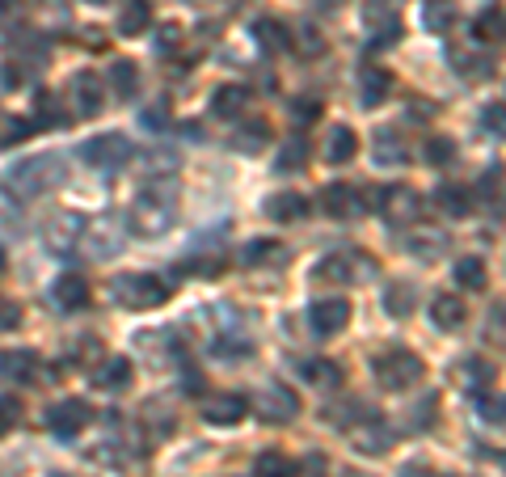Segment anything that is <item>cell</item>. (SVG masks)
<instances>
[{
  "instance_id": "obj_43",
  "label": "cell",
  "mask_w": 506,
  "mask_h": 477,
  "mask_svg": "<svg viewBox=\"0 0 506 477\" xmlns=\"http://www.w3.org/2000/svg\"><path fill=\"white\" fill-rule=\"evenodd\" d=\"M481 123H486V131H490V136L506 140V102H490V106L481 111Z\"/></svg>"
},
{
  "instance_id": "obj_8",
  "label": "cell",
  "mask_w": 506,
  "mask_h": 477,
  "mask_svg": "<svg viewBox=\"0 0 506 477\" xmlns=\"http://www.w3.org/2000/svg\"><path fill=\"white\" fill-rule=\"evenodd\" d=\"M253 410H257V418H266V423H291L300 414V398L287 384H270V389H262L253 398Z\"/></svg>"
},
{
  "instance_id": "obj_7",
  "label": "cell",
  "mask_w": 506,
  "mask_h": 477,
  "mask_svg": "<svg viewBox=\"0 0 506 477\" xmlns=\"http://www.w3.org/2000/svg\"><path fill=\"white\" fill-rule=\"evenodd\" d=\"M308 325H313L321 338H333L342 334L350 325V304L342 296H325V300H313L308 304Z\"/></svg>"
},
{
  "instance_id": "obj_1",
  "label": "cell",
  "mask_w": 506,
  "mask_h": 477,
  "mask_svg": "<svg viewBox=\"0 0 506 477\" xmlns=\"http://www.w3.org/2000/svg\"><path fill=\"white\" fill-rule=\"evenodd\" d=\"M177 220V177H152L140 194H135V203H131V228L140 233V237H160V233H169Z\"/></svg>"
},
{
  "instance_id": "obj_41",
  "label": "cell",
  "mask_w": 506,
  "mask_h": 477,
  "mask_svg": "<svg viewBox=\"0 0 506 477\" xmlns=\"http://www.w3.org/2000/svg\"><path fill=\"white\" fill-rule=\"evenodd\" d=\"M38 127L34 119H9L4 127H0V144L4 148H13V144H21V140H30V131Z\"/></svg>"
},
{
  "instance_id": "obj_25",
  "label": "cell",
  "mask_w": 506,
  "mask_h": 477,
  "mask_svg": "<svg viewBox=\"0 0 506 477\" xmlns=\"http://www.w3.org/2000/svg\"><path fill=\"white\" fill-rule=\"evenodd\" d=\"M245 102H249V89H245V85H220V89L211 94V114L233 119V114L245 111Z\"/></svg>"
},
{
  "instance_id": "obj_13",
  "label": "cell",
  "mask_w": 506,
  "mask_h": 477,
  "mask_svg": "<svg viewBox=\"0 0 506 477\" xmlns=\"http://www.w3.org/2000/svg\"><path fill=\"white\" fill-rule=\"evenodd\" d=\"M371 258L367 254H350V250H342V254H330L316 271H321V279H330V284H355V279H367L363 271H355V267H367Z\"/></svg>"
},
{
  "instance_id": "obj_50",
  "label": "cell",
  "mask_w": 506,
  "mask_h": 477,
  "mask_svg": "<svg viewBox=\"0 0 506 477\" xmlns=\"http://www.w3.org/2000/svg\"><path fill=\"white\" fill-rule=\"evenodd\" d=\"M17 321H21V308L13 300H0V330H13Z\"/></svg>"
},
{
  "instance_id": "obj_45",
  "label": "cell",
  "mask_w": 506,
  "mask_h": 477,
  "mask_svg": "<svg viewBox=\"0 0 506 477\" xmlns=\"http://www.w3.org/2000/svg\"><path fill=\"white\" fill-rule=\"evenodd\" d=\"M17 423H21V401L4 393V398H0V435H9Z\"/></svg>"
},
{
  "instance_id": "obj_14",
  "label": "cell",
  "mask_w": 506,
  "mask_h": 477,
  "mask_svg": "<svg viewBox=\"0 0 506 477\" xmlns=\"http://www.w3.org/2000/svg\"><path fill=\"white\" fill-rule=\"evenodd\" d=\"M249 414V401L241 398V393H224V398H211L203 406V418L211 423V427H233V423H241Z\"/></svg>"
},
{
  "instance_id": "obj_21",
  "label": "cell",
  "mask_w": 506,
  "mask_h": 477,
  "mask_svg": "<svg viewBox=\"0 0 506 477\" xmlns=\"http://www.w3.org/2000/svg\"><path fill=\"white\" fill-rule=\"evenodd\" d=\"M253 38H257V47L266 51V55H279V51L291 47V30H287L283 21H274V17L253 21Z\"/></svg>"
},
{
  "instance_id": "obj_44",
  "label": "cell",
  "mask_w": 506,
  "mask_h": 477,
  "mask_svg": "<svg viewBox=\"0 0 506 477\" xmlns=\"http://www.w3.org/2000/svg\"><path fill=\"white\" fill-rule=\"evenodd\" d=\"M291 47H300L304 55H316V51H325V38L316 34V26H300V34H291Z\"/></svg>"
},
{
  "instance_id": "obj_12",
  "label": "cell",
  "mask_w": 506,
  "mask_h": 477,
  "mask_svg": "<svg viewBox=\"0 0 506 477\" xmlns=\"http://www.w3.org/2000/svg\"><path fill=\"white\" fill-rule=\"evenodd\" d=\"M321 207H325L330 216H338V220H350V216L363 211V194L355 191L350 182H333V186L321 191Z\"/></svg>"
},
{
  "instance_id": "obj_5",
  "label": "cell",
  "mask_w": 506,
  "mask_h": 477,
  "mask_svg": "<svg viewBox=\"0 0 506 477\" xmlns=\"http://www.w3.org/2000/svg\"><path fill=\"white\" fill-rule=\"evenodd\" d=\"M371 199H380V216L388 224H396V228H405V224H413L418 216H422V199H418V191H410V186H388V191H371Z\"/></svg>"
},
{
  "instance_id": "obj_51",
  "label": "cell",
  "mask_w": 506,
  "mask_h": 477,
  "mask_svg": "<svg viewBox=\"0 0 506 477\" xmlns=\"http://www.w3.org/2000/svg\"><path fill=\"white\" fill-rule=\"evenodd\" d=\"M262 258H283V250L279 245H249L245 250V262H262Z\"/></svg>"
},
{
  "instance_id": "obj_48",
  "label": "cell",
  "mask_w": 506,
  "mask_h": 477,
  "mask_svg": "<svg viewBox=\"0 0 506 477\" xmlns=\"http://www.w3.org/2000/svg\"><path fill=\"white\" fill-rule=\"evenodd\" d=\"M0 85H4V89H21V85H26L21 64H4V68H0Z\"/></svg>"
},
{
  "instance_id": "obj_29",
  "label": "cell",
  "mask_w": 506,
  "mask_h": 477,
  "mask_svg": "<svg viewBox=\"0 0 506 477\" xmlns=\"http://www.w3.org/2000/svg\"><path fill=\"white\" fill-rule=\"evenodd\" d=\"M452 275H456V284L464 287V292H481V287L490 284V271H486V262H481V258H460Z\"/></svg>"
},
{
  "instance_id": "obj_11",
  "label": "cell",
  "mask_w": 506,
  "mask_h": 477,
  "mask_svg": "<svg viewBox=\"0 0 506 477\" xmlns=\"http://www.w3.org/2000/svg\"><path fill=\"white\" fill-rule=\"evenodd\" d=\"M72 97H77V114L80 119H97L106 111V89H102V77L97 72H80L72 80Z\"/></svg>"
},
{
  "instance_id": "obj_15",
  "label": "cell",
  "mask_w": 506,
  "mask_h": 477,
  "mask_svg": "<svg viewBox=\"0 0 506 477\" xmlns=\"http://www.w3.org/2000/svg\"><path fill=\"white\" fill-rule=\"evenodd\" d=\"M55 304H60L63 313H80V308L89 304V284H85V275L63 271L60 279H55Z\"/></svg>"
},
{
  "instance_id": "obj_3",
  "label": "cell",
  "mask_w": 506,
  "mask_h": 477,
  "mask_svg": "<svg viewBox=\"0 0 506 477\" xmlns=\"http://www.w3.org/2000/svg\"><path fill=\"white\" fill-rule=\"evenodd\" d=\"M376 381L388 389V393H405V389H413V384L422 381V359L413 355V350H384V355H376Z\"/></svg>"
},
{
  "instance_id": "obj_23",
  "label": "cell",
  "mask_w": 506,
  "mask_h": 477,
  "mask_svg": "<svg viewBox=\"0 0 506 477\" xmlns=\"http://www.w3.org/2000/svg\"><path fill=\"white\" fill-rule=\"evenodd\" d=\"M266 216L274 224H296L308 216V203H304V194H270L266 199Z\"/></svg>"
},
{
  "instance_id": "obj_37",
  "label": "cell",
  "mask_w": 506,
  "mask_h": 477,
  "mask_svg": "<svg viewBox=\"0 0 506 477\" xmlns=\"http://www.w3.org/2000/svg\"><path fill=\"white\" fill-rule=\"evenodd\" d=\"M422 157L443 169V165H452V160H456V144L447 140V136H430V140L422 144Z\"/></svg>"
},
{
  "instance_id": "obj_24",
  "label": "cell",
  "mask_w": 506,
  "mask_h": 477,
  "mask_svg": "<svg viewBox=\"0 0 506 477\" xmlns=\"http://www.w3.org/2000/svg\"><path fill=\"white\" fill-rule=\"evenodd\" d=\"M106 80H110V89H114V97H118V102H131V97L140 94V68L131 64V60H118V64H110Z\"/></svg>"
},
{
  "instance_id": "obj_18",
  "label": "cell",
  "mask_w": 506,
  "mask_h": 477,
  "mask_svg": "<svg viewBox=\"0 0 506 477\" xmlns=\"http://www.w3.org/2000/svg\"><path fill=\"white\" fill-rule=\"evenodd\" d=\"M34 372H38V355L26 347H9L0 350V376L4 381H34Z\"/></svg>"
},
{
  "instance_id": "obj_39",
  "label": "cell",
  "mask_w": 506,
  "mask_h": 477,
  "mask_svg": "<svg viewBox=\"0 0 506 477\" xmlns=\"http://www.w3.org/2000/svg\"><path fill=\"white\" fill-rule=\"evenodd\" d=\"M486 338L498 350H506V304H490V313H486Z\"/></svg>"
},
{
  "instance_id": "obj_32",
  "label": "cell",
  "mask_w": 506,
  "mask_h": 477,
  "mask_svg": "<svg viewBox=\"0 0 506 477\" xmlns=\"http://www.w3.org/2000/svg\"><path fill=\"white\" fill-rule=\"evenodd\" d=\"M460 384L481 393L486 384H494V367L486 364V359H464V364H460Z\"/></svg>"
},
{
  "instance_id": "obj_6",
  "label": "cell",
  "mask_w": 506,
  "mask_h": 477,
  "mask_svg": "<svg viewBox=\"0 0 506 477\" xmlns=\"http://www.w3.org/2000/svg\"><path fill=\"white\" fill-rule=\"evenodd\" d=\"M55 169H60V160H55V157L21 160L13 174H9V186H13L17 194H43V191H51V182H55Z\"/></svg>"
},
{
  "instance_id": "obj_10",
  "label": "cell",
  "mask_w": 506,
  "mask_h": 477,
  "mask_svg": "<svg viewBox=\"0 0 506 477\" xmlns=\"http://www.w3.org/2000/svg\"><path fill=\"white\" fill-rule=\"evenodd\" d=\"M363 21H367V34H371V47H393L401 38V17L388 13V4L371 0L363 9Z\"/></svg>"
},
{
  "instance_id": "obj_2",
  "label": "cell",
  "mask_w": 506,
  "mask_h": 477,
  "mask_svg": "<svg viewBox=\"0 0 506 477\" xmlns=\"http://www.w3.org/2000/svg\"><path fill=\"white\" fill-rule=\"evenodd\" d=\"M169 279H160V275H118L110 284V296L114 304H123L131 313H140V308H157V304L169 300Z\"/></svg>"
},
{
  "instance_id": "obj_17",
  "label": "cell",
  "mask_w": 506,
  "mask_h": 477,
  "mask_svg": "<svg viewBox=\"0 0 506 477\" xmlns=\"http://www.w3.org/2000/svg\"><path fill=\"white\" fill-rule=\"evenodd\" d=\"M388 89H393V77H388V68L367 64L363 72H359V102H363L367 111H376L380 102L388 97Z\"/></svg>"
},
{
  "instance_id": "obj_33",
  "label": "cell",
  "mask_w": 506,
  "mask_h": 477,
  "mask_svg": "<svg viewBox=\"0 0 506 477\" xmlns=\"http://www.w3.org/2000/svg\"><path fill=\"white\" fill-rule=\"evenodd\" d=\"M34 114H38V119H34L38 127H63V123H68V114L60 111V97H55V94H38Z\"/></svg>"
},
{
  "instance_id": "obj_54",
  "label": "cell",
  "mask_w": 506,
  "mask_h": 477,
  "mask_svg": "<svg viewBox=\"0 0 506 477\" xmlns=\"http://www.w3.org/2000/svg\"><path fill=\"white\" fill-rule=\"evenodd\" d=\"M89 4H110V0H89Z\"/></svg>"
},
{
  "instance_id": "obj_52",
  "label": "cell",
  "mask_w": 506,
  "mask_h": 477,
  "mask_svg": "<svg viewBox=\"0 0 506 477\" xmlns=\"http://www.w3.org/2000/svg\"><path fill=\"white\" fill-rule=\"evenodd\" d=\"M177 38H182V30H177V26H165V30H160V38H157V47L160 51H174Z\"/></svg>"
},
{
  "instance_id": "obj_28",
  "label": "cell",
  "mask_w": 506,
  "mask_h": 477,
  "mask_svg": "<svg viewBox=\"0 0 506 477\" xmlns=\"http://www.w3.org/2000/svg\"><path fill=\"white\" fill-rule=\"evenodd\" d=\"M94 384L97 389H126V384H131V359H126V355H118V359H106V364L97 367L94 372Z\"/></svg>"
},
{
  "instance_id": "obj_46",
  "label": "cell",
  "mask_w": 506,
  "mask_h": 477,
  "mask_svg": "<svg viewBox=\"0 0 506 477\" xmlns=\"http://www.w3.org/2000/svg\"><path fill=\"white\" fill-rule=\"evenodd\" d=\"M435 406H439V401H435V398L418 401V410L410 414V427H430V423H435Z\"/></svg>"
},
{
  "instance_id": "obj_57",
  "label": "cell",
  "mask_w": 506,
  "mask_h": 477,
  "mask_svg": "<svg viewBox=\"0 0 506 477\" xmlns=\"http://www.w3.org/2000/svg\"><path fill=\"white\" fill-rule=\"evenodd\" d=\"M502 461H506V456H502Z\"/></svg>"
},
{
  "instance_id": "obj_47",
  "label": "cell",
  "mask_w": 506,
  "mask_h": 477,
  "mask_svg": "<svg viewBox=\"0 0 506 477\" xmlns=\"http://www.w3.org/2000/svg\"><path fill=\"white\" fill-rule=\"evenodd\" d=\"M291 114H296L300 123H308V119L321 114V102H316V97H296V102H291Z\"/></svg>"
},
{
  "instance_id": "obj_40",
  "label": "cell",
  "mask_w": 506,
  "mask_h": 477,
  "mask_svg": "<svg viewBox=\"0 0 506 477\" xmlns=\"http://www.w3.org/2000/svg\"><path fill=\"white\" fill-rule=\"evenodd\" d=\"M266 136H270L266 123H253V127H241L233 144H237L241 152H262V148H266Z\"/></svg>"
},
{
  "instance_id": "obj_35",
  "label": "cell",
  "mask_w": 506,
  "mask_h": 477,
  "mask_svg": "<svg viewBox=\"0 0 506 477\" xmlns=\"http://www.w3.org/2000/svg\"><path fill=\"white\" fill-rule=\"evenodd\" d=\"M296 469L300 465L291 461V456H283V452H262L257 456V473L262 477H296Z\"/></svg>"
},
{
  "instance_id": "obj_19",
  "label": "cell",
  "mask_w": 506,
  "mask_h": 477,
  "mask_svg": "<svg viewBox=\"0 0 506 477\" xmlns=\"http://www.w3.org/2000/svg\"><path fill=\"white\" fill-rule=\"evenodd\" d=\"M435 207H439L447 220H464V216H473V194L464 191V186L443 182L439 191H435Z\"/></svg>"
},
{
  "instance_id": "obj_34",
  "label": "cell",
  "mask_w": 506,
  "mask_h": 477,
  "mask_svg": "<svg viewBox=\"0 0 506 477\" xmlns=\"http://www.w3.org/2000/svg\"><path fill=\"white\" fill-rule=\"evenodd\" d=\"M456 64H464L460 72H464L469 80H486V77H494V55H481V51H460Z\"/></svg>"
},
{
  "instance_id": "obj_38",
  "label": "cell",
  "mask_w": 506,
  "mask_h": 477,
  "mask_svg": "<svg viewBox=\"0 0 506 477\" xmlns=\"http://www.w3.org/2000/svg\"><path fill=\"white\" fill-rule=\"evenodd\" d=\"M422 21H427L430 34H443L452 26V9H447V0H427L422 4Z\"/></svg>"
},
{
  "instance_id": "obj_20",
  "label": "cell",
  "mask_w": 506,
  "mask_h": 477,
  "mask_svg": "<svg viewBox=\"0 0 506 477\" xmlns=\"http://www.w3.org/2000/svg\"><path fill=\"white\" fill-rule=\"evenodd\" d=\"M148 26H152V4L148 0H123V9H118V34L123 38H140Z\"/></svg>"
},
{
  "instance_id": "obj_27",
  "label": "cell",
  "mask_w": 506,
  "mask_h": 477,
  "mask_svg": "<svg viewBox=\"0 0 506 477\" xmlns=\"http://www.w3.org/2000/svg\"><path fill=\"white\" fill-rule=\"evenodd\" d=\"M430 321H435L439 330H456L460 321H464V304H460V296L439 292V296L430 300Z\"/></svg>"
},
{
  "instance_id": "obj_42",
  "label": "cell",
  "mask_w": 506,
  "mask_h": 477,
  "mask_svg": "<svg viewBox=\"0 0 506 477\" xmlns=\"http://www.w3.org/2000/svg\"><path fill=\"white\" fill-rule=\"evenodd\" d=\"M477 414L486 423H506V398H494V393H477Z\"/></svg>"
},
{
  "instance_id": "obj_16",
  "label": "cell",
  "mask_w": 506,
  "mask_h": 477,
  "mask_svg": "<svg viewBox=\"0 0 506 477\" xmlns=\"http://www.w3.org/2000/svg\"><path fill=\"white\" fill-rule=\"evenodd\" d=\"M350 431H355V444H359V452H367V456H380V452H388V448H393V431L384 427L376 414L363 418L359 427H350Z\"/></svg>"
},
{
  "instance_id": "obj_56",
  "label": "cell",
  "mask_w": 506,
  "mask_h": 477,
  "mask_svg": "<svg viewBox=\"0 0 506 477\" xmlns=\"http://www.w3.org/2000/svg\"><path fill=\"white\" fill-rule=\"evenodd\" d=\"M55 477H60V473H55Z\"/></svg>"
},
{
  "instance_id": "obj_53",
  "label": "cell",
  "mask_w": 506,
  "mask_h": 477,
  "mask_svg": "<svg viewBox=\"0 0 506 477\" xmlns=\"http://www.w3.org/2000/svg\"><path fill=\"white\" fill-rule=\"evenodd\" d=\"M401 477H439V473H430V469H422V465H410Z\"/></svg>"
},
{
  "instance_id": "obj_26",
  "label": "cell",
  "mask_w": 506,
  "mask_h": 477,
  "mask_svg": "<svg viewBox=\"0 0 506 477\" xmlns=\"http://www.w3.org/2000/svg\"><path fill=\"white\" fill-rule=\"evenodd\" d=\"M376 160L380 165H384V160H388V165H405V160H410V144H405V136H401V131H376Z\"/></svg>"
},
{
  "instance_id": "obj_49",
  "label": "cell",
  "mask_w": 506,
  "mask_h": 477,
  "mask_svg": "<svg viewBox=\"0 0 506 477\" xmlns=\"http://www.w3.org/2000/svg\"><path fill=\"white\" fill-rule=\"evenodd\" d=\"M245 350H249V342H237V334H224L216 342V355H245Z\"/></svg>"
},
{
  "instance_id": "obj_30",
  "label": "cell",
  "mask_w": 506,
  "mask_h": 477,
  "mask_svg": "<svg viewBox=\"0 0 506 477\" xmlns=\"http://www.w3.org/2000/svg\"><path fill=\"white\" fill-rule=\"evenodd\" d=\"M304 381L316 384V389H338L342 384V367L333 364V359H308L304 364Z\"/></svg>"
},
{
  "instance_id": "obj_22",
  "label": "cell",
  "mask_w": 506,
  "mask_h": 477,
  "mask_svg": "<svg viewBox=\"0 0 506 477\" xmlns=\"http://www.w3.org/2000/svg\"><path fill=\"white\" fill-rule=\"evenodd\" d=\"M355 152H359V136L338 123V127L325 136V160H330V165H347V160H355Z\"/></svg>"
},
{
  "instance_id": "obj_31",
  "label": "cell",
  "mask_w": 506,
  "mask_h": 477,
  "mask_svg": "<svg viewBox=\"0 0 506 477\" xmlns=\"http://www.w3.org/2000/svg\"><path fill=\"white\" fill-rule=\"evenodd\" d=\"M384 308L393 317H410L413 313V287L410 284H388L384 287Z\"/></svg>"
},
{
  "instance_id": "obj_4",
  "label": "cell",
  "mask_w": 506,
  "mask_h": 477,
  "mask_svg": "<svg viewBox=\"0 0 506 477\" xmlns=\"http://www.w3.org/2000/svg\"><path fill=\"white\" fill-rule=\"evenodd\" d=\"M80 157H85V165L110 174V169H123L126 160L135 157V144L126 140V136H94V140L80 148Z\"/></svg>"
},
{
  "instance_id": "obj_55",
  "label": "cell",
  "mask_w": 506,
  "mask_h": 477,
  "mask_svg": "<svg viewBox=\"0 0 506 477\" xmlns=\"http://www.w3.org/2000/svg\"><path fill=\"white\" fill-rule=\"evenodd\" d=\"M0 271H4V250H0Z\"/></svg>"
},
{
  "instance_id": "obj_36",
  "label": "cell",
  "mask_w": 506,
  "mask_h": 477,
  "mask_svg": "<svg viewBox=\"0 0 506 477\" xmlns=\"http://www.w3.org/2000/svg\"><path fill=\"white\" fill-rule=\"evenodd\" d=\"M304 165H308V144H304L300 136H291L287 148L279 152V169H283V174H300Z\"/></svg>"
},
{
  "instance_id": "obj_9",
  "label": "cell",
  "mask_w": 506,
  "mask_h": 477,
  "mask_svg": "<svg viewBox=\"0 0 506 477\" xmlns=\"http://www.w3.org/2000/svg\"><path fill=\"white\" fill-rule=\"evenodd\" d=\"M85 423H89V406L77 401V398H63V401H55V406L47 410V431H51V435H60V440L80 435Z\"/></svg>"
}]
</instances>
